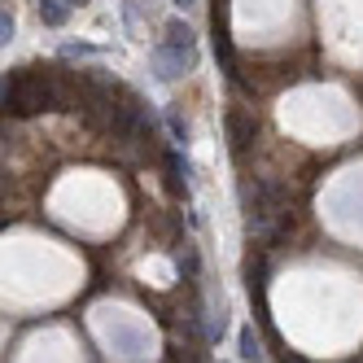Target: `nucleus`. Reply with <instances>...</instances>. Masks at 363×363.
I'll list each match as a JSON object with an SVG mask.
<instances>
[{
    "label": "nucleus",
    "mask_w": 363,
    "mask_h": 363,
    "mask_svg": "<svg viewBox=\"0 0 363 363\" xmlns=\"http://www.w3.org/2000/svg\"><path fill=\"white\" fill-rule=\"evenodd\" d=\"M66 101L62 88V74L57 66H22L13 74H5V114H40V110H53Z\"/></svg>",
    "instance_id": "f257e3e1"
},
{
    "label": "nucleus",
    "mask_w": 363,
    "mask_h": 363,
    "mask_svg": "<svg viewBox=\"0 0 363 363\" xmlns=\"http://www.w3.org/2000/svg\"><path fill=\"white\" fill-rule=\"evenodd\" d=\"M70 13H74L70 0H40V22L44 27H66Z\"/></svg>",
    "instance_id": "39448f33"
},
{
    "label": "nucleus",
    "mask_w": 363,
    "mask_h": 363,
    "mask_svg": "<svg viewBox=\"0 0 363 363\" xmlns=\"http://www.w3.org/2000/svg\"><path fill=\"white\" fill-rule=\"evenodd\" d=\"M70 5H74V9H79V5H88V0H70Z\"/></svg>",
    "instance_id": "9b49d317"
},
{
    "label": "nucleus",
    "mask_w": 363,
    "mask_h": 363,
    "mask_svg": "<svg viewBox=\"0 0 363 363\" xmlns=\"http://www.w3.org/2000/svg\"><path fill=\"white\" fill-rule=\"evenodd\" d=\"M0 31H5V44L13 40V13L9 9H5V18H0Z\"/></svg>",
    "instance_id": "1a4fd4ad"
},
{
    "label": "nucleus",
    "mask_w": 363,
    "mask_h": 363,
    "mask_svg": "<svg viewBox=\"0 0 363 363\" xmlns=\"http://www.w3.org/2000/svg\"><path fill=\"white\" fill-rule=\"evenodd\" d=\"M62 53H66V57H92V53H96V48H92V44H66V48H62Z\"/></svg>",
    "instance_id": "6e6552de"
},
{
    "label": "nucleus",
    "mask_w": 363,
    "mask_h": 363,
    "mask_svg": "<svg viewBox=\"0 0 363 363\" xmlns=\"http://www.w3.org/2000/svg\"><path fill=\"white\" fill-rule=\"evenodd\" d=\"M193 57H197V31L184 18H171L162 27V40L153 44V74H158L162 84H171L179 74H189Z\"/></svg>",
    "instance_id": "f03ea898"
},
{
    "label": "nucleus",
    "mask_w": 363,
    "mask_h": 363,
    "mask_svg": "<svg viewBox=\"0 0 363 363\" xmlns=\"http://www.w3.org/2000/svg\"><path fill=\"white\" fill-rule=\"evenodd\" d=\"M167 123H171V132H175V140H179V145H189V123H184V114H179L175 106L167 110Z\"/></svg>",
    "instance_id": "0eeeda50"
},
{
    "label": "nucleus",
    "mask_w": 363,
    "mask_h": 363,
    "mask_svg": "<svg viewBox=\"0 0 363 363\" xmlns=\"http://www.w3.org/2000/svg\"><path fill=\"white\" fill-rule=\"evenodd\" d=\"M223 127H228V149L241 158V153L250 149V140H254V132H258L254 110H228L223 114Z\"/></svg>",
    "instance_id": "7ed1b4c3"
},
{
    "label": "nucleus",
    "mask_w": 363,
    "mask_h": 363,
    "mask_svg": "<svg viewBox=\"0 0 363 363\" xmlns=\"http://www.w3.org/2000/svg\"><path fill=\"white\" fill-rule=\"evenodd\" d=\"M237 354H241L245 363H267V354H263V342H258L254 324H241V333H237Z\"/></svg>",
    "instance_id": "20e7f679"
},
{
    "label": "nucleus",
    "mask_w": 363,
    "mask_h": 363,
    "mask_svg": "<svg viewBox=\"0 0 363 363\" xmlns=\"http://www.w3.org/2000/svg\"><path fill=\"white\" fill-rule=\"evenodd\" d=\"M197 5V0H175V9H193Z\"/></svg>",
    "instance_id": "9d476101"
},
{
    "label": "nucleus",
    "mask_w": 363,
    "mask_h": 363,
    "mask_svg": "<svg viewBox=\"0 0 363 363\" xmlns=\"http://www.w3.org/2000/svg\"><path fill=\"white\" fill-rule=\"evenodd\" d=\"M175 267H179V272H184V276L193 280V276H197V250H193V245L175 250Z\"/></svg>",
    "instance_id": "423d86ee"
}]
</instances>
